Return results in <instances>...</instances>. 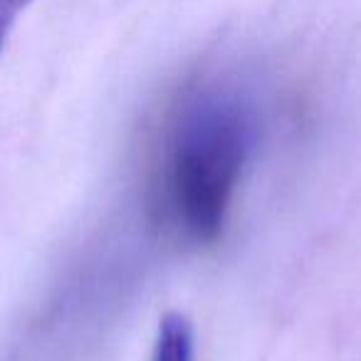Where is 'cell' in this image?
<instances>
[{
	"label": "cell",
	"instance_id": "obj_1",
	"mask_svg": "<svg viewBox=\"0 0 361 361\" xmlns=\"http://www.w3.org/2000/svg\"><path fill=\"white\" fill-rule=\"evenodd\" d=\"M250 149V126L235 104L206 99L180 121L169 161L176 218L196 240L223 231L233 191Z\"/></svg>",
	"mask_w": 361,
	"mask_h": 361
},
{
	"label": "cell",
	"instance_id": "obj_2",
	"mask_svg": "<svg viewBox=\"0 0 361 361\" xmlns=\"http://www.w3.org/2000/svg\"><path fill=\"white\" fill-rule=\"evenodd\" d=\"M151 361H193V324L186 314H164V319L159 322Z\"/></svg>",
	"mask_w": 361,
	"mask_h": 361
},
{
	"label": "cell",
	"instance_id": "obj_3",
	"mask_svg": "<svg viewBox=\"0 0 361 361\" xmlns=\"http://www.w3.org/2000/svg\"><path fill=\"white\" fill-rule=\"evenodd\" d=\"M32 0H0V30H11L13 20L30 6Z\"/></svg>",
	"mask_w": 361,
	"mask_h": 361
},
{
	"label": "cell",
	"instance_id": "obj_4",
	"mask_svg": "<svg viewBox=\"0 0 361 361\" xmlns=\"http://www.w3.org/2000/svg\"><path fill=\"white\" fill-rule=\"evenodd\" d=\"M6 35H8L6 30H0V47H3V40H6Z\"/></svg>",
	"mask_w": 361,
	"mask_h": 361
}]
</instances>
